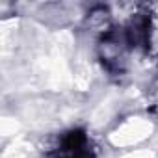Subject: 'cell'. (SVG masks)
I'll return each mask as SVG.
<instances>
[{
	"instance_id": "cell-1",
	"label": "cell",
	"mask_w": 158,
	"mask_h": 158,
	"mask_svg": "<svg viewBox=\"0 0 158 158\" xmlns=\"http://www.w3.org/2000/svg\"><path fill=\"white\" fill-rule=\"evenodd\" d=\"M74 158H88V156H84V154H76Z\"/></svg>"
}]
</instances>
